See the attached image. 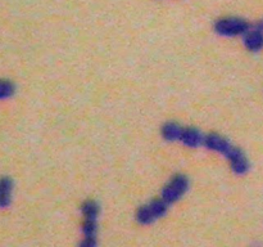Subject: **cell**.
Masks as SVG:
<instances>
[{"instance_id":"cell-11","label":"cell","mask_w":263,"mask_h":247,"mask_svg":"<svg viewBox=\"0 0 263 247\" xmlns=\"http://www.w3.org/2000/svg\"><path fill=\"white\" fill-rule=\"evenodd\" d=\"M14 93V86L10 82L0 80V100H5Z\"/></svg>"},{"instance_id":"cell-3","label":"cell","mask_w":263,"mask_h":247,"mask_svg":"<svg viewBox=\"0 0 263 247\" xmlns=\"http://www.w3.org/2000/svg\"><path fill=\"white\" fill-rule=\"evenodd\" d=\"M216 31L225 36H237L249 31V24L240 18H222L216 24Z\"/></svg>"},{"instance_id":"cell-4","label":"cell","mask_w":263,"mask_h":247,"mask_svg":"<svg viewBox=\"0 0 263 247\" xmlns=\"http://www.w3.org/2000/svg\"><path fill=\"white\" fill-rule=\"evenodd\" d=\"M228 157L229 160H230L231 169H233V172H235V174L243 175L248 172L249 162L248 160H247L246 154H243L240 150H238V148H233Z\"/></svg>"},{"instance_id":"cell-9","label":"cell","mask_w":263,"mask_h":247,"mask_svg":"<svg viewBox=\"0 0 263 247\" xmlns=\"http://www.w3.org/2000/svg\"><path fill=\"white\" fill-rule=\"evenodd\" d=\"M181 128L177 125V124L175 122H167L163 126V129H162V136H163V138L167 139V140H170V142H172V140H177V139H180V136H181Z\"/></svg>"},{"instance_id":"cell-6","label":"cell","mask_w":263,"mask_h":247,"mask_svg":"<svg viewBox=\"0 0 263 247\" xmlns=\"http://www.w3.org/2000/svg\"><path fill=\"white\" fill-rule=\"evenodd\" d=\"M244 44L251 52H258L263 48V31L261 28L247 32Z\"/></svg>"},{"instance_id":"cell-5","label":"cell","mask_w":263,"mask_h":247,"mask_svg":"<svg viewBox=\"0 0 263 247\" xmlns=\"http://www.w3.org/2000/svg\"><path fill=\"white\" fill-rule=\"evenodd\" d=\"M204 144L210 148V150H212V151L220 152V154H224L226 156H229V154L233 150L230 143L225 138L220 136L219 134H210V136H207L204 138Z\"/></svg>"},{"instance_id":"cell-1","label":"cell","mask_w":263,"mask_h":247,"mask_svg":"<svg viewBox=\"0 0 263 247\" xmlns=\"http://www.w3.org/2000/svg\"><path fill=\"white\" fill-rule=\"evenodd\" d=\"M189 188V180L185 175H176L162 190V200L167 204L179 201Z\"/></svg>"},{"instance_id":"cell-8","label":"cell","mask_w":263,"mask_h":247,"mask_svg":"<svg viewBox=\"0 0 263 247\" xmlns=\"http://www.w3.org/2000/svg\"><path fill=\"white\" fill-rule=\"evenodd\" d=\"M13 183L9 178L0 179V208H8L12 197Z\"/></svg>"},{"instance_id":"cell-2","label":"cell","mask_w":263,"mask_h":247,"mask_svg":"<svg viewBox=\"0 0 263 247\" xmlns=\"http://www.w3.org/2000/svg\"><path fill=\"white\" fill-rule=\"evenodd\" d=\"M167 211V202L163 200H156L150 202L149 205L140 208L136 212V220L140 224H150L158 218L163 216Z\"/></svg>"},{"instance_id":"cell-10","label":"cell","mask_w":263,"mask_h":247,"mask_svg":"<svg viewBox=\"0 0 263 247\" xmlns=\"http://www.w3.org/2000/svg\"><path fill=\"white\" fill-rule=\"evenodd\" d=\"M82 212L86 219L96 220V216L99 214V206L94 201H87L82 205Z\"/></svg>"},{"instance_id":"cell-7","label":"cell","mask_w":263,"mask_h":247,"mask_svg":"<svg viewBox=\"0 0 263 247\" xmlns=\"http://www.w3.org/2000/svg\"><path fill=\"white\" fill-rule=\"evenodd\" d=\"M180 139H181L184 144L188 146V147H197V146L201 144L202 142H204L202 134L199 133L197 129H193V128L184 129L183 132H181Z\"/></svg>"}]
</instances>
